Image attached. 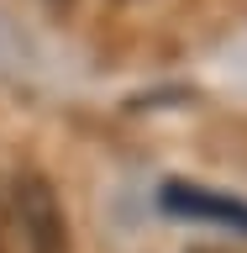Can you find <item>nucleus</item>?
Segmentation results:
<instances>
[{
    "label": "nucleus",
    "mask_w": 247,
    "mask_h": 253,
    "mask_svg": "<svg viewBox=\"0 0 247 253\" xmlns=\"http://www.w3.org/2000/svg\"><path fill=\"white\" fill-rule=\"evenodd\" d=\"M189 253H232V248H189Z\"/></svg>",
    "instance_id": "3"
},
{
    "label": "nucleus",
    "mask_w": 247,
    "mask_h": 253,
    "mask_svg": "<svg viewBox=\"0 0 247 253\" xmlns=\"http://www.w3.org/2000/svg\"><path fill=\"white\" fill-rule=\"evenodd\" d=\"M158 206L174 221H211V227L247 232V201L221 195V190H205V185H189V179H169V185L158 190Z\"/></svg>",
    "instance_id": "2"
},
{
    "label": "nucleus",
    "mask_w": 247,
    "mask_h": 253,
    "mask_svg": "<svg viewBox=\"0 0 247 253\" xmlns=\"http://www.w3.org/2000/svg\"><path fill=\"white\" fill-rule=\"evenodd\" d=\"M0 253H69L58 190L42 174H0Z\"/></svg>",
    "instance_id": "1"
},
{
    "label": "nucleus",
    "mask_w": 247,
    "mask_h": 253,
    "mask_svg": "<svg viewBox=\"0 0 247 253\" xmlns=\"http://www.w3.org/2000/svg\"><path fill=\"white\" fill-rule=\"evenodd\" d=\"M53 5H69V0H53Z\"/></svg>",
    "instance_id": "4"
}]
</instances>
